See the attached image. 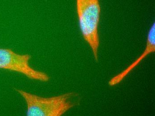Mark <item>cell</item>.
<instances>
[{
	"mask_svg": "<svg viewBox=\"0 0 155 116\" xmlns=\"http://www.w3.org/2000/svg\"><path fill=\"white\" fill-rule=\"evenodd\" d=\"M24 99L28 116H61L79 104L77 93L68 92L54 97H41L16 89Z\"/></svg>",
	"mask_w": 155,
	"mask_h": 116,
	"instance_id": "1",
	"label": "cell"
},
{
	"mask_svg": "<svg viewBox=\"0 0 155 116\" xmlns=\"http://www.w3.org/2000/svg\"><path fill=\"white\" fill-rule=\"evenodd\" d=\"M76 7L81 34L91 48L94 60L98 62L101 11L100 0H76Z\"/></svg>",
	"mask_w": 155,
	"mask_h": 116,
	"instance_id": "2",
	"label": "cell"
},
{
	"mask_svg": "<svg viewBox=\"0 0 155 116\" xmlns=\"http://www.w3.org/2000/svg\"><path fill=\"white\" fill-rule=\"evenodd\" d=\"M31 58L29 54H20L10 49L0 48V69L20 73L31 80L43 82L49 81L48 74L30 66Z\"/></svg>",
	"mask_w": 155,
	"mask_h": 116,
	"instance_id": "3",
	"label": "cell"
},
{
	"mask_svg": "<svg viewBox=\"0 0 155 116\" xmlns=\"http://www.w3.org/2000/svg\"><path fill=\"white\" fill-rule=\"evenodd\" d=\"M155 51V23L154 22L150 27L147 35L146 46L143 52L136 60H134L122 71L113 76L108 82L109 85L115 86L120 84L127 76L130 72L137 67L140 63L152 53Z\"/></svg>",
	"mask_w": 155,
	"mask_h": 116,
	"instance_id": "4",
	"label": "cell"
}]
</instances>
